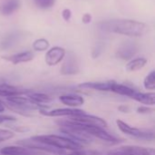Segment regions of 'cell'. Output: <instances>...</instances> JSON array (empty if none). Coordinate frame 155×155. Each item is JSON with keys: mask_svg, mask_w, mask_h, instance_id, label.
<instances>
[{"mask_svg": "<svg viewBox=\"0 0 155 155\" xmlns=\"http://www.w3.org/2000/svg\"><path fill=\"white\" fill-rule=\"evenodd\" d=\"M66 52L63 47L60 46H54L51 49H49L45 54V63L50 65H56L61 61H63L64 57L65 56Z\"/></svg>", "mask_w": 155, "mask_h": 155, "instance_id": "8", "label": "cell"}, {"mask_svg": "<svg viewBox=\"0 0 155 155\" xmlns=\"http://www.w3.org/2000/svg\"><path fill=\"white\" fill-rule=\"evenodd\" d=\"M14 136H15V134L12 131L6 130V129H0V143L10 140L14 138Z\"/></svg>", "mask_w": 155, "mask_h": 155, "instance_id": "26", "label": "cell"}, {"mask_svg": "<svg viewBox=\"0 0 155 155\" xmlns=\"http://www.w3.org/2000/svg\"><path fill=\"white\" fill-rule=\"evenodd\" d=\"M111 92L117 94H120V95H124V96H127V97L132 98V96L134 94L136 90H134V88H132L128 85H125L123 84H118L114 81V83L113 84Z\"/></svg>", "mask_w": 155, "mask_h": 155, "instance_id": "20", "label": "cell"}, {"mask_svg": "<svg viewBox=\"0 0 155 155\" xmlns=\"http://www.w3.org/2000/svg\"><path fill=\"white\" fill-rule=\"evenodd\" d=\"M16 118L13 115H8V114H0V124L8 123V122H15Z\"/></svg>", "mask_w": 155, "mask_h": 155, "instance_id": "27", "label": "cell"}, {"mask_svg": "<svg viewBox=\"0 0 155 155\" xmlns=\"http://www.w3.org/2000/svg\"><path fill=\"white\" fill-rule=\"evenodd\" d=\"M119 110L123 113H129L130 112V108L128 106H125V105H122L119 107Z\"/></svg>", "mask_w": 155, "mask_h": 155, "instance_id": "31", "label": "cell"}, {"mask_svg": "<svg viewBox=\"0 0 155 155\" xmlns=\"http://www.w3.org/2000/svg\"><path fill=\"white\" fill-rule=\"evenodd\" d=\"M32 90L20 88L17 86H14L8 84H0V97L8 98L18 95H26Z\"/></svg>", "mask_w": 155, "mask_h": 155, "instance_id": "9", "label": "cell"}, {"mask_svg": "<svg viewBox=\"0 0 155 155\" xmlns=\"http://www.w3.org/2000/svg\"><path fill=\"white\" fill-rule=\"evenodd\" d=\"M132 99L135 100L138 103H141L146 106H153L155 104V94L153 92L152 93H140L135 92L134 94L132 96Z\"/></svg>", "mask_w": 155, "mask_h": 155, "instance_id": "17", "label": "cell"}, {"mask_svg": "<svg viewBox=\"0 0 155 155\" xmlns=\"http://www.w3.org/2000/svg\"><path fill=\"white\" fill-rule=\"evenodd\" d=\"M25 96L28 97L34 103L40 104V105H46L47 104H49L53 101V98L51 96H49L48 94H45L43 93L33 92V91L28 93Z\"/></svg>", "mask_w": 155, "mask_h": 155, "instance_id": "19", "label": "cell"}, {"mask_svg": "<svg viewBox=\"0 0 155 155\" xmlns=\"http://www.w3.org/2000/svg\"><path fill=\"white\" fill-rule=\"evenodd\" d=\"M92 20V15L90 14H85L84 16H83V22L84 24H89Z\"/></svg>", "mask_w": 155, "mask_h": 155, "instance_id": "30", "label": "cell"}, {"mask_svg": "<svg viewBox=\"0 0 155 155\" xmlns=\"http://www.w3.org/2000/svg\"><path fill=\"white\" fill-rule=\"evenodd\" d=\"M57 155H101V153L97 151L94 150H75V151H68V153L64 152L63 153Z\"/></svg>", "mask_w": 155, "mask_h": 155, "instance_id": "23", "label": "cell"}, {"mask_svg": "<svg viewBox=\"0 0 155 155\" xmlns=\"http://www.w3.org/2000/svg\"><path fill=\"white\" fill-rule=\"evenodd\" d=\"M22 38V34L20 32H11L8 35H6L1 42V48L2 49H7L15 45L19 42V40Z\"/></svg>", "mask_w": 155, "mask_h": 155, "instance_id": "18", "label": "cell"}, {"mask_svg": "<svg viewBox=\"0 0 155 155\" xmlns=\"http://www.w3.org/2000/svg\"><path fill=\"white\" fill-rule=\"evenodd\" d=\"M137 52V46L134 42L126 41L124 42L117 50V56L124 60L132 58Z\"/></svg>", "mask_w": 155, "mask_h": 155, "instance_id": "10", "label": "cell"}, {"mask_svg": "<svg viewBox=\"0 0 155 155\" xmlns=\"http://www.w3.org/2000/svg\"><path fill=\"white\" fill-rule=\"evenodd\" d=\"M35 5L40 9H48L51 8L54 5L55 0H34Z\"/></svg>", "mask_w": 155, "mask_h": 155, "instance_id": "25", "label": "cell"}, {"mask_svg": "<svg viewBox=\"0 0 155 155\" xmlns=\"http://www.w3.org/2000/svg\"><path fill=\"white\" fill-rule=\"evenodd\" d=\"M99 26L104 31L128 36H141L147 30V25L144 23L130 19L104 21L99 24Z\"/></svg>", "mask_w": 155, "mask_h": 155, "instance_id": "1", "label": "cell"}, {"mask_svg": "<svg viewBox=\"0 0 155 155\" xmlns=\"http://www.w3.org/2000/svg\"><path fill=\"white\" fill-rule=\"evenodd\" d=\"M34 53L32 51H25V52H21L18 54H15L12 55H8V56H3L2 58L12 63L13 64H18L21 63H26L29 61H32L34 59Z\"/></svg>", "mask_w": 155, "mask_h": 155, "instance_id": "13", "label": "cell"}, {"mask_svg": "<svg viewBox=\"0 0 155 155\" xmlns=\"http://www.w3.org/2000/svg\"><path fill=\"white\" fill-rule=\"evenodd\" d=\"M69 120L83 126H94V127H102V128H106L108 126V124L104 119L99 116L88 114L86 113L69 117Z\"/></svg>", "mask_w": 155, "mask_h": 155, "instance_id": "5", "label": "cell"}, {"mask_svg": "<svg viewBox=\"0 0 155 155\" xmlns=\"http://www.w3.org/2000/svg\"><path fill=\"white\" fill-rule=\"evenodd\" d=\"M143 86L147 90L153 91L155 89V72L152 71L143 80Z\"/></svg>", "mask_w": 155, "mask_h": 155, "instance_id": "22", "label": "cell"}, {"mask_svg": "<svg viewBox=\"0 0 155 155\" xmlns=\"http://www.w3.org/2000/svg\"><path fill=\"white\" fill-rule=\"evenodd\" d=\"M59 100L69 108H76L84 104V98L78 94H64L59 97Z\"/></svg>", "mask_w": 155, "mask_h": 155, "instance_id": "14", "label": "cell"}, {"mask_svg": "<svg viewBox=\"0 0 155 155\" xmlns=\"http://www.w3.org/2000/svg\"><path fill=\"white\" fill-rule=\"evenodd\" d=\"M3 103L9 110L23 116H31L32 114L30 113L33 111H40L42 109L48 108V106L37 104L31 101L28 97H25L23 95L5 98V101Z\"/></svg>", "mask_w": 155, "mask_h": 155, "instance_id": "2", "label": "cell"}, {"mask_svg": "<svg viewBox=\"0 0 155 155\" xmlns=\"http://www.w3.org/2000/svg\"><path fill=\"white\" fill-rule=\"evenodd\" d=\"M41 114L47 116V117H72L75 115L82 114L85 113L84 110L78 109V108H56L54 110H47V109H42L38 111Z\"/></svg>", "mask_w": 155, "mask_h": 155, "instance_id": "6", "label": "cell"}, {"mask_svg": "<svg viewBox=\"0 0 155 155\" xmlns=\"http://www.w3.org/2000/svg\"><path fill=\"white\" fill-rule=\"evenodd\" d=\"M118 150L123 155H154V150L153 148H145L135 145L121 146Z\"/></svg>", "mask_w": 155, "mask_h": 155, "instance_id": "11", "label": "cell"}, {"mask_svg": "<svg viewBox=\"0 0 155 155\" xmlns=\"http://www.w3.org/2000/svg\"><path fill=\"white\" fill-rule=\"evenodd\" d=\"M153 110L152 108H150L149 106H146V105H142L137 108V113L142 114H148L153 113Z\"/></svg>", "mask_w": 155, "mask_h": 155, "instance_id": "28", "label": "cell"}, {"mask_svg": "<svg viewBox=\"0 0 155 155\" xmlns=\"http://www.w3.org/2000/svg\"><path fill=\"white\" fill-rule=\"evenodd\" d=\"M64 61L61 67V74L64 75H74L79 73V63L76 55L73 52H69L64 57Z\"/></svg>", "mask_w": 155, "mask_h": 155, "instance_id": "7", "label": "cell"}, {"mask_svg": "<svg viewBox=\"0 0 155 155\" xmlns=\"http://www.w3.org/2000/svg\"><path fill=\"white\" fill-rule=\"evenodd\" d=\"M5 110V104H4V103L0 101V114L4 113Z\"/></svg>", "mask_w": 155, "mask_h": 155, "instance_id": "32", "label": "cell"}, {"mask_svg": "<svg viewBox=\"0 0 155 155\" xmlns=\"http://www.w3.org/2000/svg\"><path fill=\"white\" fill-rule=\"evenodd\" d=\"M147 64V60L145 58L140 57V58H136V59H133L131 60L125 66L126 70L129 72H135L138 70H141L142 68H143Z\"/></svg>", "mask_w": 155, "mask_h": 155, "instance_id": "21", "label": "cell"}, {"mask_svg": "<svg viewBox=\"0 0 155 155\" xmlns=\"http://www.w3.org/2000/svg\"><path fill=\"white\" fill-rule=\"evenodd\" d=\"M32 140L44 143L47 146L63 150V151H75L83 149V146L74 143V141L66 138L63 135L57 134H45V135H35L31 137Z\"/></svg>", "mask_w": 155, "mask_h": 155, "instance_id": "3", "label": "cell"}, {"mask_svg": "<svg viewBox=\"0 0 155 155\" xmlns=\"http://www.w3.org/2000/svg\"><path fill=\"white\" fill-rule=\"evenodd\" d=\"M0 153L2 155H31L33 152L24 146H5L0 150Z\"/></svg>", "mask_w": 155, "mask_h": 155, "instance_id": "16", "label": "cell"}, {"mask_svg": "<svg viewBox=\"0 0 155 155\" xmlns=\"http://www.w3.org/2000/svg\"><path fill=\"white\" fill-rule=\"evenodd\" d=\"M20 6L19 0H3L0 4V14L3 15H10L15 13Z\"/></svg>", "mask_w": 155, "mask_h": 155, "instance_id": "15", "label": "cell"}, {"mask_svg": "<svg viewBox=\"0 0 155 155\" xmlns=\"http://www.w3.org/2000/svg\"><path fill=\"white\" fill-rule=\"evenodd\" d=\"M62 16H63V18H64L65 21H69V20L71 19V16H72V12H71V10L68 9V8L64 9V10L62 12Z\"/></svg>", "mask_w": 155, "mask_h": 155, "instance_id": "29", "label": "cell"}, {"mask_svg": "<svg viewBox=\"0 0 155 155\" xmlns=\"http://www.w3.org/2000/svg\"><path fill=\"white\" fill-rule=\"evenodd\" d=\"M33 48L35 51H45L49 48V42L46 39H37L33 43Z\"/></svg>", "mask_w": 155, "mask_h": 155, "instance_id": "24", "label": "cell"}, {"mask_svg": "<svg viewBox=\"0 0 155 155\" xmlns=\"http://www.w3.org/2000/svg\"><path fill=\"white\" fill-rule=\"evenodd\" d=\"M114 81L109 80V81H104V82H85L80 84L78 86L84 89H91L94 91H100V92H111L113 84Z\"/></svg>", "mask_w": 155, "mask_h": 155, "instance_id": "12", "label": "cell"}, {"mask_svg": "<svg viewBox=\"0 0 155 155\" xmlns=\"http://www.w3.org/2000/svg\"><path fill=\"white\" fill-rule=\"evenodd\" d=\"M116 124L118 129L124 133L126 135H129L131 137H134V138H138V139H143V140H153L154 134L153 131H144V130H141L138 129L136 127H134L130 124H128L127 123L117 119L116 120Z\"/></svg>", "mask_w": 155, "mask_h": 155, "instance_id": "4", "label": "cell"}]
</instances>
